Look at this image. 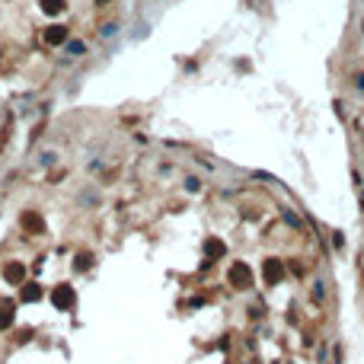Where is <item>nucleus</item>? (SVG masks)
<instances>
[{
	"label": "nucleus",
	"mask_w": 364,
	"mask_h": 364,
	"mask_svg": "<svg viewBox=\"0 0 364 364\" xmlns=\"http://www.w3.org/2000/svg\"><path fill=\"white\" fill-rule=\"evenodd\" d=\"M230 284L233 288H240V291H246V288H252V272H249V265L246 262H237V265H230Z\"/></svg>",
	"instance_id": "nucleus-1"
},
{
	"label": "nucleus",
	"mask_w": 364,
	"mask_h": 364,
	"mask_svg": "<svg viewBox=\"0 0 364 364\" xmlns=\"http://www.w3.org/2000/svg\"><path fill=\"white\" fill-rule=\"evenodd\" d=\"M51 303H55L58 310H70V307H74V303H77V294H74V288H70V284H58V288L51 291Z\"/></svg>",
	"instance_id": "nucleus-2"
},
{
	"label": "nucleus",
	"mask_w": 364,
	"mask_h": 364,
	"mask_svg": "<svg viewBox=\"0 0 364 364\" xmlns=\"http://www.w3.org/2000/svg\"><path fill=\"white\" fill-rule=\"evenodd\" d=\"M262 275H265V284H281V278H284V262H281V259H265Z\"/></svg>",
	"instance_id": "nucleus-3"
},
{
	"label": "nucleus",
	"mask_w": 364,
	"mask_h": 364,
	"mask_svg": "<svg viewBox=\"0 0 364 364\" xmlns=\"http://www.w3.org/2000/svg\"><path fill=\"white\" fill-rule=\"evenodd\" d=\"M224 252H227L224 240H217V237H208V240H204V262H217V259H224Z\"/></svg>",
	"instance_id": "nucleus-4"
},
{
	"label": "nucleus",
	"mask_w": 364,
	"mask_h": 364,
	"mask_svg": "<svg viewBox=\"0 0 364 364\" xmlns=\"http://www.w3.org/2000/svg\"><path fill=\"white\" fill-rule=\"evenodd\" d=\"M19 224H22V230H26V233H42V230H45V221H42L39 211H22Z\"/></svg>",
	"instance_id": "nucleus-5"
},
{
	"label": "nucleus",
	"mask_w": 364,
	"mask_h": 364,
	"mask_svg": "<svg viewBox=\"0 0 364 364\" xmlns=\"http://www.w3.org/2000/svg\"><path fill=\"white\" fill-rule=\"evenodd\" d=\"M4 278H7L10 284H22V278H26V265H22V262H7Z\"/></svg>",
	"instance_id": "nucleus-6"
},
{
	"label": "nucleus",
	"mask_w": 364,
	"mask_h": 364,
	"mask_svg": "<svg viewBox=\"0 0 364 364\" xmlns=\"http://www.w3.org/2000/svg\"><path fill=\"white\" fill-rule=\"evenodd\" d=\"M19 300H22V303H35V300H42V284H35V281L22 284V288H19Z\"/></svg>",
	"instance_id": "nucleus-7"
},
{
	"label": "nucleus",
	"mask_w": 364,
	"mask_h": 364,
	"mask_svg": "<svg viewBox=\"0 0 364 364\" xmlns=\"http://www.w3.org/2000/svg\"><path fill=\"white\" fill-rule=\"evenodd\" d=\"M45 42L48 45H64L67 42V26H48L45 29Z\"/></svg>",
	"instance_id": "nucleus-8"
},
{
	"label": "nucleus",
	"mask_w": 364,
	"mask_h": 364,
	"mask_svg": "<svg viewBox=\"0 0 364 364\" xmlns=\"http://www.w3.org/2000/svg\"><path fill=\"white\" fill-rule=\"evenodd\" d=\"M13 320H16V310H13V303H0V332H4V329H10V326H13Z\"/></svg>",
	"instance_id": "nucleus-9"
},
{
	"label": "nucleus",
	"mask_w": 364,
	"mask_h": 364,
	"mask_svg": "<svg viewBox=\"0 0 364 364\" xmlns=\"http://www.w3.org/2000/svg\"><path fill=\"white\" fill-rule=\"evenodd\" d=\"M61 10H64V0H42V13L55 16V13H61Z\"/></svg>",
	"instance_id": "nucleus-10"
},
{
	"label": "nucleus",
	"mask_w": 364,
	"mask_h": 364,
	"mask_svg": "<svg viewBox=\"0 0 364 364\" xmlns=\"http://www.w3.org/2000/svg\"><path fill=\"white\" fill-rule=\"evenodd\" d=\"M90 269V252H80L77 256V272H87Z\"/></svg>",
	"instance_id": "nucleus-11"
},
{
	"label": "nucleus",
	"mask_w": 364,
	"mask_h": 364,
	"mask_svg": "<svg viewBox=\"0 0 364 364\" xmlns=\"http://www.w3.org/2000/svg\"><path fill=\"white\" fill-rule=\"evenodd\" d=\"M93 4H109V0H93Z\"/></svg>",
	"instance_id": "nucleus-12"
}]
</instances>
